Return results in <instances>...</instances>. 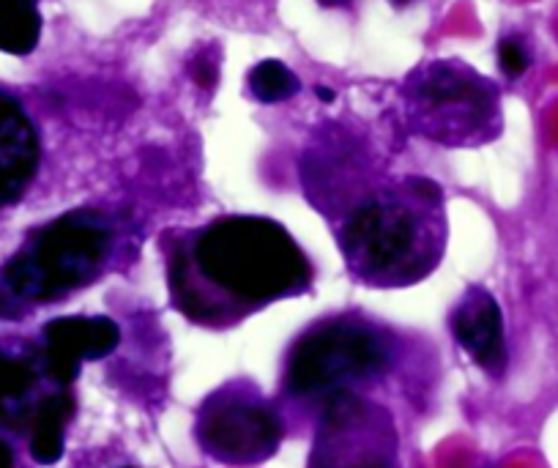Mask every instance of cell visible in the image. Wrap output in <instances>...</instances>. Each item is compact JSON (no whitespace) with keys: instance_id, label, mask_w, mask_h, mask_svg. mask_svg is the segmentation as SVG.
I'll list each match as a JSON object with an SVG mask.
<instances>
[{"instance_id":"6da1fadb","label":"cell","mask_w":558,"mask_h":468,"mask_svg":"<svg viewBox=\"0 0 558 468\" xmlns=\"http://www.w3.org/2000/svg\"><path fill=\"white\" fill-rule=\"evenodd\" d=\"M165 250L175 310L208 329H230L274 301L307 293L315 279L288 228L255 214L168 233Z\"/></svg>"},{"instance_id":"7a4b0ae2","label":"cell","mask_w":558,"mask_h":468,"mask_svg":"<svg viewBox=\"0 0 558 468\" xmlns=\"http://www.w3.org/2000/svg\"><path fill=\"white\" fill-rule=\"evenodd\" d=\"M441 187L408 176L359 197L337 225L348 274L367 288H411L430 277L447 252Z\"/></svg>"},{"instance_id":"3957f363","label":"cell","mask_w":558,"mask_h":468,"mask_svg":"<svg viewBox=\"0 0 558 468\" xmlns=\"http://www.w3.org/2000/svg\"><path fill=\"white\" fill-rule=\"evenodd\" d=\"M400 340L362 312H337L310 324L282 364V400L313 417L342 395H373L400 362Z\"/></svg>"},{"instance_id":"277c9868","label":"cell","mask_w":558,"mask_h":468,"mask_svg":"<svg viewBox=\"0 0 558 468\" xmlns=\"http://www.w3.org/2000/svg\"><path fill=\"white\" fill-rule=\"evenodd\" d=\"M121 250V219L105 208H74L36 230L0 272V315L7 307L45 304L88 288Z\"/></svg>"},{"instance_id":"5b68a950","label":"cell","mask_w":558,"mask_h":468,"mask_svg":"<svg viewBox=\"0 0 558 468\" xmlns=\"http://www.w3.org/2000/svg\"><path fill=\"white\" fill-rule=\"evenodd\" d=\"M408 112L418 134L444 145H482L501 134L496 83L465 63L436 61L408 77Z\"/></svg>"},{"instance_id":"8992f818","label":"cell","mask_w":558,"mask_h":468,"mask_svg":"<svg viewBox=\"0 0 558 468\" xmlns=\"http://www.w3.org/2000/svg\"><path fill=\"white\" fill-rule=\"evenodd\" d=\"M286 439V413L255 381H225L195 413V441L211 460L225 466H260Z\"/></svg>"},{"instance_id":"52a82bcc","label":"cell","mask_w":558,"mask_h":468,"mask_svg":"<svg viewBox=\"0 0 558 468\" xmlns=\"http://www.w3.org/2000/svg\"><path fill=\"white\" fill-rule=\"evenodd\" d=\"M307 468H400L395 417L373 395H342L315 413Z\"/></svg>"},{"instance_id":"ba28073f","label":"cell","mask_w":558,"mask_h":468,"mask_svg":"<svg viewBox=\"0 0 558 468\" xmlns=\"http://www.w3.org/2000/svg\"><path fill=\"white\" fill-rule=\"evenodd\" d=\"M41 353H45V368L52 384L72 389L74 381L80 379L83 362H99L110 357L121 343V326L112 319L96 315H66L56 319L41 332Z\"/></svg>"},{"instance_id":"9c48e42d","label":"cell","mask_w":558,"mask_h":468,"mask_svg":"<svg viewBox=\"0 0 558 468\" xmlns=\"http://www.w3.org/2000/svg\"><path fill=\"white\" fill-rule=\"evenodd\" d=\"M61 389L47 375L41 348L0 346V428L31 433L41 403Z\"/></svg>"},{"instance_id":"30bf717a","label":"cell","mask_w":558,"mask_h":468,"mask_svg":"<svg viewBox=\"0 0 558 468\" xmlns=\"http://www.w3.org/2000/svg\"><path fill=\"white\" fill-rule=\"evenodd\" d=\"M452 335L469 357L490 375H504L507 370V335L504 315L496 296L482 285H471L460 296L452 310Z\"/></svg>"},{"instance_id":"8fae6325","label":"cell","mask_w":558,"mask_h":468,"mask_svg":"<svg viewBox=\"0 0 558 468\" xmlns=\"http://www.w3.org/2000/svg\"><path fill=\"white\" fill-rule=\"evenodd\" d=\"M39 134L14 96L0 91V208L23 197L39 168Z\"/></svg>"},{"instance_id":"7c38bea8","label":"cell","mask_w":558,"mask_h":468,"mask_svg":"<svg viewBox=\"0 0 558 468\" xmlns=\"http://www.w3.org/2000/svg\"><path fill=\"white\" fill-rule=\"evenodd\" d=\"M77 411L72 389H61L41 403L39 413L31 428V457L39 466H52L63 457L66 449V428Z\"/></svg>"},{"instance_id":"4fadbf2b","label":"cell","mask_w":558,"mask_h":468,"mask_svg":"<svg viewBox=\"0 0 558 468\" xmlns=\"http://www.w3.org/2000/svg\"><path fill=\"white\" fill-rule=\"evenodd\" d=\"M39 0H0V50L28 56L39 45Z\"/></svg>"},{"instance_id":"5bb4252c","label":"cell","mask_w":558,"mask_h":468,"mask_svg":"<svg viewBox=\"0 0 558 468\" xmlns=\"http://www.w3.org/2000/svg\"><path fill=\"white\" fill-rule=\"evenodd\" d=\"M299 88L302 85H299L296 74L282 61H260L250 72V91L263 105L291 99L293 94H299Z\"/></svg>"},{"instance_id":"9a60e30c","label":"cell","mask_w":558,"mask_h":468,"mask_svg":"<svg viewBox=\"0 0 558 468\" xmlns=\"http://www.w3.org/2000/svg\"><path fill=\"white\" fill-rule=\"evenodd\" d=\"M498 63H501V72L507 77H520V74L529 72L531 56L523 41L509 36V39H501V45H498Z\"/></svg>"},{"instance_id":"2e32d148","label":"cell","mask_w":558,"mask_h":468,"mask_svg":"<svg viewBox=\"0 0 558 468\" xmlns=\"http://www.w3.org/2000/svg\"><path fill=\"white\" fill-rule=\"evenodd\" d=\"M0 468H14V449L0 439Z\"/></svg>"},{"instance_id":"e0dca14e","label":"cell","mask_w":558,"mask_h":468,"mask_svg":"<svg viewBox=\"0 0 558 468\" xmlns=\"http://www.w3.org/2000/svg\"><path fill=\"white\" fill-rule=\"evenodd\" d=\"M315 96H318L320 101H335V94H331L329 88H324V85H318V88H315Z\"/></svg>"},{"instance_id":"ac0fdd59","label":"cell","mask_w":558,"mask_h":468,"mask_svg":"<svg viewBox=\"0 0 558 468\" xmlns=\"http://www.w3.org/2000/svg\"><path fill=\"white\" fill-rule=\"evenodd\" d=\"M324 3H337V0H324Z\"/></svg>"},{"instance_id":"d6986e66","label":"cell","mask_w":558,"mask_h":468,"mask_svg":"<svg viewBox=\"0 0 558 468\" xmlns=\"http://www.w3.org/2000/svg\"><path fill=\"white\" fill-rule=\"evenodd\" d=\"M397 3H405V0H397Z\"/></svg>"},{"instance_id":"ffe728a7","label":"cell","mask_w":558,"mask_h":468,"mask_svg":"<svg viewBox=\"0 0 558 468\" xmlns=\"http://www.w3.org/2000/svg\"><path fill=\"white\" fill-rule=\"evenodd\" d=\"M121 468H134V466H121Z\"/></svg>"}]
</instances>
